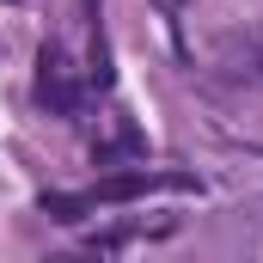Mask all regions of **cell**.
I'll return each instance as SVG.
<instances>
[{
	"label": "cell",
	"instance_id": "cell-3",
	"mask_svg": "<svg viewBox=\"0 0 263 263\" xmlns=\"http://www.w3.org/2000/svg\"><path fill=\"white\" fill-rule=\"evenodd\" d=\"M159 6H165V12H178V6H184V0H159Z\"/></svg>",
	"mask_w": 263,
	"mask_h": 263
},
{
	"label": "cell",
	"instance_id": "cell-1",
	"mask_svg": "<svg viewBox=\"0 0 263 263\" xmlns=\"http://www.w3.org/2000/svg\"><path fill=\"white\" fill-rule=\"evenodd\" d=\"M196 178H172V172H117V178H98L92 190H73V196H43V214H55V220H80V214H92V208H110V202H135L147 196V190H190Z\"/></svg>",
	"mask_w": 263,
	"mask_h": 263
},
{
	"label": "cell",
	"instance_id": "cell-2",
	"mask_svg": "<svg viewBox=\"0 0 263 263\" xmlns=\"http://www.w3.org/2000/svg\"><path fill=\"white\" fill-rule=\"evenodd\" d=\"M37 104H49L55 117H80V104H86L80 67L62 43H43V55H37Z\"/></svg>",
	"mask_w": 263,
	"mask_h": 263
}]
</instances>
